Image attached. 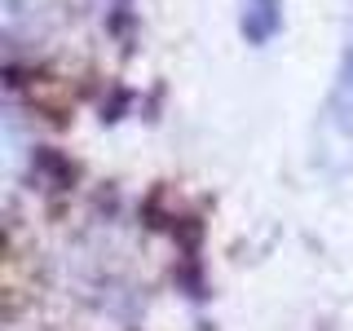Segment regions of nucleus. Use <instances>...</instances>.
Here are the masks:
<instances>
[{"instance_id": "nucleus-1", "label": "nucleus", "mask_w": 353, "mask_h": 331, "mask_svg": "<svg viewBox=\"0 0 353 331\" xmlns=\"http://www.w3.org/2000/svg\"><path fill=\"white\" fill-rule=\"evenodd\" d=\"M327 141H331V150L353 154V58H349L345 75L336 84L331 106H327Z\"/></svg>"}]
</instances>
